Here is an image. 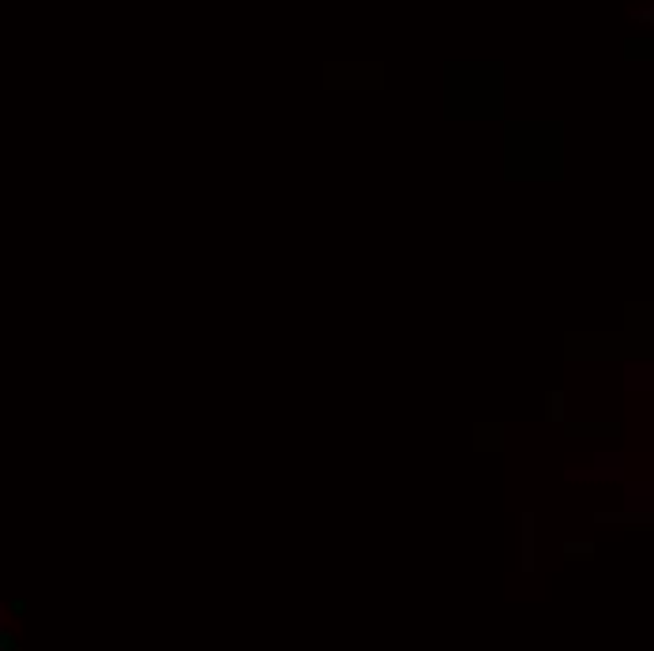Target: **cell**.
Listing matches in <instances>:
<instances>
[]
</instances>
